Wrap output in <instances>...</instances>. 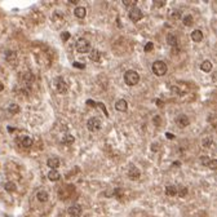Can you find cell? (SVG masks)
I'll return each instance as SVG.
<instances>
[{"label":"cell","mask_w":217,"mask_h":217,"mask_svg":"<svg viewBox=\"0 0 217 217\" xmlns=\"http://www.w3.org/2000/svg\"><path fill=\"white\" fill-rule=\"evenodd\" d=\"M124 82H126L128 85H130V87H132V85H136L140 82V75L135 70H128L126 74H124Z\"/></svg>","instance_id":"6da1fadb"},{"label":"cell","mask_w":217,"mask_h":217,"mask_svg":"<svg viewBox=\"0 0 217 217\" xmlns=\"http://www.w3.org/2000/svg\"><path fill=\"white\" fill-rule=\"evenodd\" d=\"M151 70L157 76H163V75H165L168 69H167V65L163 61H155L151 66Z\"/></svg>","instance_id":"7a4b0ae2"},{"label":"cell","mask_w":217,"mask_h":217,"mask_svg":"<svg viewBox=\"0 0 217 217\" xmlns=\"http://www.w3.org/2000/svg\"><path fill=\"white\" fill-rule=\"evenodd\" d=\"M75 48L79 53H88L91 51V44L87 39H78L76 44H75Z\"/></svg>","instance_id":"3957f363"},{"label":"cell","mask_w":217,"mask_h":217,"mask_svg":"<svg viewBox=\"0 0 217 217\" xmlns=\"http://www.w3.org/2000/svg\"><path fill=\"white\" fill-rule=\"evenodd\" d=\"M101 126H102V122L100 118H91L87 122V128L91 132H97V130H100L101 129Z\"/></svg>","instance_id":"277c9868"},{"label":"cell","mask_w":217,"mask_h":217,"mask_svg":"<svg viewBox=\"0 0 217 217\" xmlns=\"http://www.w3.org/2000/svg\"><path fill=\"white\" fill-rule=\"evenodd\" d=\"M128 17H129L130 21H133V22H138L140 19H142V18H144V13H142V10H141L140 8L135 7V8H132V9L129 10V14H128Z\"/></svg>","instance_id":"5b68a950"},{"label":"cell","mask_w":217,"mask_h":217,"mask_svg":"<svg viewBox=\"0 0 217 217\" xmlns=\"http://www.w3.org/2000/svg\"><path fill=\"white\" fill-rule=\"evenodd\" d=\"M56 88H57L58 93H61V94H65L66 92H67V84H66V82L61 76L56 79Z\"/></svg>","instance_id":"8992f818"},{"label":"cell","mask_w":217,"mask_h":217,"mask_svg":"<svg viewBox=\"0 0 217 217\" xmlns=\"http://www.w3.org/2000/svg\"><path fill=\"white\" fill-rule=\"evenodd\" d=\"M189 123H190V120H189V118L186 115H183V114H181L176 118V124L179 126L180 128H185L189 126Z\"/></svg>","instance_id":"52a82bcc"},{"label":"cell","mask_w":217,"mask_h":217,"mask_svg":"<svg viewBox=\"0 0 217 217\" xmlns=\"http://www.w3.org/2000/svg\"><path fill=\"white\" fill-rule=\"evenodd\" d=\"M67 212H69V215H70L71 217H80V216H82L83 209H82V207H80V205L75 204V205H71V207L69 208Z\"/></svg>","instance_id":"ba28073f"},{"label":"cell","mask_w":217,"mask_h":217,"mask_svg":"<svg viewBox=\"0 0 217 217\" xmlns=\"http://www.w3.org/2000/svg\"><path fill=\"white\" fill-rule=\"evenodd\" d=\"M140 176H141L140 171H138V169L136 168L135 165H130V168L128 169V177H129L130 180L136 181V180H138V179H140Z\"/></svg>","instance_id":"9c48e42d"},{"label":"cell","mask_w":217,"mask_h":217,"mask_svg":"<svg viewBox=\"0 0 217 217\" xmlns=\"http://www.w3.org/2000/svg\"><path fill=\"white\" fill-rule=\"evenodd\" d=\"M128 108V104L126 100H118L115 102V110L116 111H127Z\"/></svg>","instance_id":"30bf717a"},{"label":"cell","mask_w":217,"mask_h":217,"mask_svg":"<svg viewBox=\"0 0 217 217\" xmlns=\"http://www.w3.org/2000/svg\"><path fill=\"white\" fill-rule=\"evenodd\" d=\"M74 14H75V17H78V18H84L85 14H87V9H85L84 7H76L74 10Z\"/></svg>","instance_id":"8fae6325"},{"label":"cell","mask_w":217,"mask_h":217,"mask_svg":"<svg viewBox=\"0 0 217 217\" xmlns=\"http://www.w3.org/2000/svg\"><path fill=\"white\" fill-rule=\"evenodd\" d=\"M191 39H193L195 43H199L203 39V32L200 31V30H194V31L191 32Z\"/></svg>","instance_id":"7c38bea8"},{"label":"cell","mask_w":217,"mask_h":217,"mask_svg":"<svg viewBox=\"0 0 217 217\" xmlns=\"http://www.w3.org/2000/svg\"><path fill=\"white\" fill-rule=\"evenodd\" d=\"M47 164H48V167H51L52 169H56L60 167V159H58V158H49V159L47 160Z\"/></svg>","instance_id":"4fadbf2b"},{"label":"cell","mask_w":217,"mask_h":217,"mask_svg":"<svg viewBox=\"0 0 217 217\" xmlns=\"http://www.w3.org/2000/svg\"><path fill=\"white\" fill-rule=\"evenodd\" d=\"M89 58L92 61H96V62H98L100 58H101V53H100L97 49H91L89 51Z\"/></svg>","instance_id":"5bb4252c"},{"label":"cell","mask_w":217,"mask_h":217,"mask_svg":"<svg viewBox=\"0 0 217 217\" xmlns=\"http://www.w3.org/2000/svg\"><path fill=\"white\" fill-rule=\"evenodd\" d=\"M165 194L168 196H174L177 195V187L174 185H168L165 187Z\"/></svg>","instance_id":"9a60e30c"},{"label":"cell","mask_w":217,"mask_h":217,"mask_svg":"<svg viewBox=\"0 0 217 217\" xmlns=\"http://www.w3.org/2000/svg\"><path fill=\"white\" fill-rule=\"evenodd\" d=\"M36 198H38V200H39V202L44 203V202H47V200H48L49 195H48V193H47V191L41 190V191H39V193L36 194Z\"/></svg>","instance_id":"2e32d148"},{"label":"cell","mask_w":217,"mask_h":217,"mask_svg":"<svg viewBox=\"0 0 217 217\" xmlns=\"http://www.w3.org/2000/svg\"><path fill=\"white\" fill-rule=\"evenodd\" d=\"M200 69H202L203 71H205V72H209L211 70H212V62H211V61H208V60L203 61L202 65H200Z\"/></svg>","instance_id":"e0dca14e"},{"label":"cell","mask_w":217,"mask_h":217,"mask_svg":"<svg viewBox=\"0 0 217 217\" xmlns=\"http://www.w3.org/2000/svg\"><path fill=\"white\" fill-rule=\"evenodd\" d=\"M61 141H62L63 145H67V146H69V145L74 144L75 138H74V136H71V135H65V136L62 137V140H61Z\"/></svg>","instance_id":"ac0fdd59"},{"label":"cell","mask_w":217,"mask_h":217,"mask_svg":"<svg viewBox=\"0 0 217 217\" xmlns=\"http://www.w3.org/2000/svg\"><path fill=\"white\" fill-rule=\"evenodd\" d=\"M48 179L51 181H58L60 180V173H58L56 169H52V171L48 173Z\"/></svg>","instance_id":"d6986e66"},{"label":"cell","mask_w":217,"mask_h":217,"mask_svg":"<svg viewBox=\"0 0 217 217\" xmlns=\"http://www.w3.org/2000/svg\"><path fill=\"white\" fill-rule=\"evenodd\" d=\"M32 145V138L29 137V136H25L22 137V146L23 147H30Z\"/></svg>","instance_id":"ffe728a7"},{"label":"cell","mask_w":217,"mask_h":217,"mask_svg":"<svg viewBox=\"0 0 217 217\" xmlns=\"http://www.w3.org/2000/svg\"><path fill=\"white\" fill-rule=\"evenodd\" d=\"M8 111H9L10 114H13V115H16L17 113H19V106L16 104H10L9 106H8Z\"/></svg>","instance_id":"44dd1931"},{"label":"cell","mask_w":217,"mask_h":217,"mask_svg":"<svg viewBox=\"0 0 217 217\" xmlns=\"http://www.w3.org/2000/svg\"><path fill=\"white\" fill-rule=\"evenodd\" d=\"M182 22H183L185 26H191V25L194 23V18L191 17L190 14H187V16H185V17L182 18Z\"/></svg>","instance_id":"7402d4cb"},{"label":"cell","mask_w":217,"mask_h":217,"mask_svg":"<svg viewBox=\"0 0 217 217\" xmlns=\"http://www.w3.org/2000/svg\"><path fill=\"white\" fill-rule=\"evenodd\" d=\"M167 43H168L169 45H176V43H177L176 36H174L173 34H168L167 35Z\"/></svg>","instance_id":"603a6c76"},{"label":"cell","mask_w":217,"mask_h":217,"mask_svg":"<svg viewBox=\"0 0 217 217\" xmlns=\"http://www.w3.org/2000/svg\"><path fill=\"white\" fill-rule=\"evenodd\" d=\"M16 53L14 52H8L7 53V60H8V62H10L12 65H14V62H16Z\"/></svg>","instance_id":"cb8c5ba5"},{"label":"cell","mask_w":217,"mask_h":217,"mask_svg":"<svg viewBox=\"0 0 217 217\" xmlns=\"http://www.w3.org/2000/svg\"><path fill=\"white\" fill-rule=\"evenodd\" d=\"M4 187H5V190H7V191H10V193H12V191H14L16 189H17V186H16L14 182H7L4 185Z\"/></svg>","instance_id":"d4e9b609"},{"label":"cell","mask_w":217,"mask_h":217,"mask_svg":"<svg viewBox=\"0 0 217 217\" xmlns=\"http://www.w3.org/2000/svg\"><path fill=\"white\" fill-rule=\"evenodd\" d=\"M177 194H179L180 198H185L186 195H187V187H185V186H182V187H180V190L177 191Z\"/></svg>","instance_id":"484cf974"},{"label":"cell","mask_w":217,"mask_h":217,"mask_svg":"<svg viewBox=\"0 0 217 217\" xmlns=\"http://www.w3.org/2000/svg\"><path fill=\"white\" fill-rule=\"evenodd\" d=\"M212 142H213V141H212V138H209V137H208V138H204V140L202 141V145H203V147H205V149H208V147H211V146H212Z\"/></svg>","instance_id":"4316f807"},{"label":"cell","mask_w":217,"mask_h":217,"mask_svg":"<svg viewBox=\"0 0 217 217\" xmlns=\"http://www.w3.org/2000/svg\"><path fill=\"white\" fill-rule=\"evenodd\" d=\"M123 4L126 5V7H136V4H137V1L136 0H123Z\"/></svg>","instance_id":"83f0119b"},{"label":"cell","mask_w":217,"mask_h":217,"mask_svg":"<svg viewBox=\"0 0 217 217\" xmlns=\"http://www.w3.org/2000/svg\"><path fill=\"white\" fill-rule=\"evenodd\" d=\"M207 167H208L209 169H212V171H216V169H217V160H216V159H212L209 163H208Z\"/></svg>","instance_id":"f1b7e54d"},{"label":"cell","mask_w":217,"mask_h":217,"mask_svg":"<svg viewBox=\"0 0 217 217\" xmlns=\"http://www.w3.org/2000/svg\"><path fill=\"white\" fill-rule=\"evenodd\" d=\"M152 123H154V126L159 127L160 124H162V118H160L159 115H155V116H154V119H152Z\"/></svg>","instance_id":"f546056e"},{"label":"cell","mask_w":217,"mask_h":217,"mask_svg":"<svg viewBox=\"0 0 217 217\" xmlns=\"http://www.w3.org/2000/svg\"><path fill=\"white\" fill-rule=\"evenodd\" d=\"M154 5L157 8H162V7H164V5H165V1H164V0H155L154 1Z\"/></svg>","instance_id":"4dcf8cb0"},{"label":"cell","mask_w":217,"mask_h":217,"mask_svg":"<svg viewBox=\"0 0 217 217\" xmlns=\"http://www.w3.org/2000/svg\"><path fill=\"white\" fill-rule=\"evenodd\" d=\"M152 49H154V44L150 41V43H146V45H145V52H151Z\"/></svg>","instance_id":"1f68e13d"},{"label":"cell","mask_w":217,"mask_h":217,"mask_svg":"<svg viewBox=\"0 0 217 217\" xmlns=\"http://www.w3.org/2000/svg\"><path fill=\"white\" fill-rule=\"evenodd\" d=\"M70 32H62V34H61V39H62L63 41H67L69 39H70Z\"/></svg>","instance_id":"d6a6232c"},{"label":"cell","mask_w":217,"mask_h":217,"mask_svg":"<svg viewBox=\"0 0 217 217\" xmlns=\"http://www.w3.org/2000/svg\"><path fill=\"white\" fill-rule=\"evenodd\" d=\"M211 162V159L208 157H202L200 158V163L202 164H204V165H208V163Z\"/></svg>","instance_id":"836d02e7"},{"label":"cell","mask_w":217,"mask_h":217,"mask_svg":"<svg viewBox=\"0 0 217 217\" xmlns=\"http://www.w3.org/2000/svg\"><path fill=\"white\" fill-rule=\"evenodd\" d=\"M96 105H98V106H100V107H101V108H102V111H104V113H105V115H106V116H108V113H107L106 107H105V105H104V104H102V102H98V104H96Z\"/></svg>","instance_id":"e575fe53"},{"label":"cell","mask_w":217,"mask_h":217,"mask_svg":"<svg viewBox=\"0 0 217 217\" xmlns=\"http://www.w3.org/2000/svg\"><path fill=\"white\" fill-rule=\"evenodd\" d=\"M171 17H172V18H180V17H181V14H180L179 10H174V12L171 14Z\"/></svg>","instance_id":"d590c367"},{"label":"cell","mask_w":217,"mask_h":217,"mask_svg":"<svg viewBox=\"0 0 217 217\" xmlns=\"http://www.w3.org/2000/svg\"><path fill=\"white\" fill-rule=\"evenodd\" d=\"M74 67H79V69H84L85 65H83V63L80 62H74Z\"/></svg>","instance_id":"8d00e7d4"},{"label":"cell","mask_w":217,"mask_h":217,"mask_svg":"<svg viewBox=\"0 0 217 217\" xmlns=\"http://www.w3.org/2000/svg\"><path fill=\"white\" fill-rule=\"evenodd\" d=\"M158 146H159V145H158L157 142H154L151 145V150H152V151H158V150H159V147H158Z\"/></svg>","instance_id":"74e56055"},{"label":"cell","mask_w":217,"mask_h":217,"mask_svg":"<svg viewBox=\"0 0 217 217\" xmlns=\"http://www.w3.org/2000/svg\"><path fill=\"white\" fill-rule=\"evenodd\" d=\"M155 102H157V106H158V107H163V106H164V102L162 101V100H157Z\"/></svg>","instance_id":"f35d334b"},{"label":"cell","mask_w":217,"mask_h":217,"mask_svg":"<svg viewBox=\"0 0 217 217\" xmlns=\"http://www.w3.org/2000/svg\"><path fill=\"white\" fill-rule=\"evenodd\" d=\"M165 137L168 138V140H173V138H174V135H172V133L167 132V133H165Z\"/></svg>","instance_id":"ab89813d"},{"label":"cell","mask_w":217,"mask_h":217,"mask_svg":"<svg viewBox=\"0 0 217 217\" xmlns=\"http://www.w3.org/2000/svg\"><path fill=\"white\" fill-rule=\"evenodd\" d=\"M88 104H89L91 106H96V104H94V102L92 101V100H89V101H87V105H88Z\"/></svg>","instance_id":"60d3db41"},{"label":"cell","mask_w":217,"mask_h":217,"mask_svg":"<svg viewBox=\"0 0 217 217\" xmlns=\"http://www.w3.org/2000/svg\"><path fill=\"white\" fill-rule=\"evenodd\" d=\"M3 89H4V85H3V83L0 82V92H1Z\"/></svg>","instance_id":"b9f144b4"},{"label":"cell","mask_w":217,"mask_h":217,"mask_svg":"<svg viewBox=\"0 0 217 217\" xmlns=\"http://www.w3.org/2000/svg\"><path fill=\"white\" fill-rule=\"evenodd\" d=\"M173 165H181L180 162H173Z\"/></svg>","instance_id":"7bdbcfd3"}]
</instances>
